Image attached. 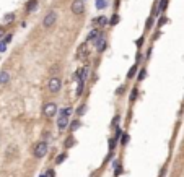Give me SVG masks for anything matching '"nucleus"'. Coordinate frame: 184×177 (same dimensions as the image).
<instances>
[{"instance_id":"20","label":"nucleus","mask_w":184,"mask_h":177,"mask_svg":"<svg viewBox=\"0 0 184 177\" xmlns=\"http://www.w3.org/2000/svg\"><path fill=\"white\" fill-rule=\"evenodd\" d=\"M145 76H147V70H145V68H142V70L139 72V76H137V80H139V81H142Z\"/></svg>"},{"instance_id":"13","label":"nucleus","mask_w":184,"mask_h":177,"mask_svg":"<svg viewBox=\"0 0 184 177\" xmlns=\"http://www.w3.org/2000/svg\"><path fill=\"white\" fill-rule=\"evenodd\" d=\"M166 5H168V0H160V3H158V7H156V10H155V13L158 15V13H161L165 8H166Z\"/></svg>"},{"instance_id":"9","label":"nucleus","mask_w":184,"mask_h":177,"mask_svg":"<svg viewBox=\"0 0 184 177\" xmlns=\"http://www.w3.org/2000/svg\"><path fill=\"white\" fill-rule=\"evenodd\" d=\"M93 25H96V26H106V25H109V20H108L106 17H96V18H93Z\"/></svg>"},{"instance_id":"6","label":"nucleus","mask_w":184,"mask_h":177,"mask_svg":"<svg viewBox=\"0 0 184 177\" xmlns=\"http://www.w3.org/2000/svg\"><path fill=\"white\" fill-rule=\"evenodd\" d=\"M70 122H69V115H59L57 119V128L60 130V132H64L65 128H69Z\"/></svg>"},{"instance_id":"28","label":"nucleus","mask_w":184,"mask_h":177,"mask_svg":"<svg viewBox=\"0 0 184 177\" xmlns=\"http://www.w3.org/2000/svg\"><path fill=\"white\" fill-rule=\"evenodd\" d=\"M166 21H168V18H166V17H161V18L158 20V26H163L165 23H166Z\"/></svg>"},{"instance_id":"34","label":"nucleus","mask_w":184,"mask_h":177,"mask_svg":"<svg viewBox=\"0 0 184 177\" xmlns=\"http://www.w3.org/2000/svg\"><path fill=\"white\" fill-rule=\"evenodd\" d=\"M46 177H54V171L52 169H49V171L46 172Z\"/></svg>"},{"instance_id":"29","label":"nucleus","mask_w":184,"mask_h":177,"mask_svg":"<svg viewBox=\"0 0 184 177\" xmlns=\"http://www.w3.org/2000/svg\"><path fill=\"white\" fill-rule=\"evenodd\" d=\"M5 49H7V42L0 41V52H5Z\"/></svg>"},{"instance_id":"1","label":"nucleus","mask_w":184,"mask_h":177,"mask_svg":"<svg viewBox=\"0 0 184 177\" xmlns=\"http://www.w3.org/2000/svg\"><path fill=\"white\" fill-rule=\"evenodd\" d=\"M47 149H49V146H47V141H44V140L37 141L36 146H34V149H33L34 158H44L46 154H47Z\"/></svg>"},{"instance_id":"21","label":"nucleus","mask_w":184,"mask_h":177,"mask_svg":"<svg viewBox=\"0 0 184 177\" xmlns=\"http://www.w3.org/2000/svg\"><path fill=\"white\" fill-rule=\"evenodd\" d=\"M75 145V138L74 136H69V140H67V143H65V148H70V146H74Z\"/></svg>"},{"instance_id":"30","label":"nucleus","mask_w":184,"mask_h":177,"mask_svg":"<svg viewBox=\"0 0 184 177\" xmlns=\"http://www.w3.org/2000/svg\"><path fill=\"white\" fill-rule=\"evenodd\" d=\"M116 141H117V140H114V138H111V140H109V149H114Z\"/></svg>"},{"instance_id":"23","label":"nucleus","mask_w":184,"mask_h":177,"mask_svg":"<svg viewBox=\"0 0 184 177\" xmlns=\"http://www.w3.org/2000/svg\"><path fill=\"white\" fill-rule=\"evenodd\" d=\"M117 21H119V17H117V15H112V18H111V21H109V25L111 26H116V25H117Z\"/></svg>"},{"instance_id":"14","label":"nucleus","mask_w":184,"mask_h":177,"mask_svg":"<svg viewBox=\"0 0 184 177\" xmlns=\"http://www.w3.org/2000/svg\"><path fill=\"white\" fill-rule=\"evenodd\" d=\"M82 127V122H80V120L78 119H75L74 122H70V125H69V128L70 130H72V132H75V130H78V128Z\"/></svg>"},{"instance_id":"18","label":"nucleus","mask_w":184,"mask_h":177,"mask_svg":"<svg viewBox=\"0 0 184 177\" xmlns=\"http://www.w3.org/2000/svg\"><path fill=\"white\" fill-rule=\"evenodd\" d=\"M139 96V88H132V93H131V103H134L135 99Z\"/></svg>"},{"instance_id":"19","label":"nucleus","mask_w":184,"mask_h":177,"mask_svg":"<svg viewBox=\"0 0 184 177\" xmlns=\"http://www.w3.org/2000/svg\"><path fill=\"white\" fill-rule=\"evenodd\" d=\"M13 20H15V15H13V13H8V15H5V17H3L5 23H12Z\"/></svg>"},{"instance_id":"27","label":"nucleus","mask_w":184,"mask_h":177,"mask_svg":"<svg viewBox=\"0 0 184 177\" xmlns=\"http://www.w3.org/2000/svg\"><path fill=\"white\" fill-rule=\"evenodd\" d=\"M85 111H86V106H85V104H82V106H80V109L77 111V114L78 115H83V112H85Z\"/></svg>"},{"instance_id":"33","label":"nucleus","mask_w":184,"mask_h":177,"mask_svg":"<svg viewBox=\"0 0 184 177\" xmlns=\"http://www.w3.org/2000/svg\"><path fill=\"white\" fill-rule=\"evenodd\" d=\"M119 120H121V117H119V115H116L114 119H112V127H114L116 124H119Z\"/></svg>"},{"instance_id":"7","label":"nucleus","mask_w":184,"mask_h":177,"mask_svg":"<svg viewBox=\"0 0 184 177\" xmlns=\"http://www.w3.org/2000/svg\"><path fill=\"white\" fill-rule=\"evenodd\" d=\"M93 44L96 45V50H98V52H104V49H106V37H104V34H99L98 39H96Z\"/></svg>"},{"instance_id":"25","label":"nucleus","mask_w":184,"mask_h":177,"mask_svg":"<svg viewBox=\"0 0 184 177\" xmlns=\"http://www.w3.org/2000/svg\"><path fill=\"white\" fill-rule=\"evenodd\" d=\"M65 158H67V154H65V153H62L60 156L56 159V163H57V164H60V163H64V159H65Z\"/></svg>"},{"instance_id":"4","label":"nucleus","mask_w":184,"mask_h":177,"mask_svg":"<svg viewBox=\"0 0 184 177\" xmlns=\"http://www.w3.org/2000/svg\"><path fill=\"white\" fill-rule=\"evenodd\" d=\"M70 10L74 15H82L85 12V0H74L70 5Z\"/></svg>"},{"instance_id":"8","label":"nucleus","mask_w":184,"mask_h":177,"mask_svg":"<svg viewBox=\"0 0 184 177\" xmlns=\"http://www.w3.org/2000/svg\"><path fill=\"white\" fill-rule=\"evenodd\" d=\"M88 50H86V44H82L80 47H78V52H77V59H80V60H85L86 57H88Z\"/></svg>"},{"instance_id":"32","label":"nucleus","mask_w":184,"mask_h":177,"mask_svg":"<svg viewBox=\"0 0 184 177\" xmlns=\"http://www.w3.org/2000/svg\"><path fill=\"white\" fill-rule=\"evenodd\" d=\"M151 26H153V18H148L147 20V29H150Z\"/></svg>"},{"instance_id":"2","label":"nucleus","mask_w":184,"mask_h":177,"mask_svg":"<svg viewBox=\"0 0 184 177\" xmlns=\"http://www.w3.org/2000/svg\"><path fill=\"white\" fill-rule=\"evenodd\" d=\"M47 90L52 93V94H57L59 91L62 90V81L59 76H51L49 80H47Z\"/></svg>"},{"instance_id":"22","label":"nucleus","mask_w":184,"mask_h":177,"mask_svg":"<svg viewBox=\"0 0 184 177\" xmlns=\"http://www.w3.org/2000/svg\"><path fill=\"white\" fill-rule=\"evenodd\" d=\"M59 114H60V115H70V114H72V107H65V109H62Z\"/></svg>"},{"instance_id":"31","label":"nucleus","mask_w":184,"mask_h":177,"mask_svg":"<svg viewBox=\"0 0 184 177\" xmlns=\"http://www.w3.org/2000/svg\"><path fill=\"white\" fill-rule=\"evenodd\" d=\"M12 39H13V34H7V36H5V39H3V42H7V44H8Z\"/></svg>"},{"instance_id":"3","label":"nucleus","mask_w":184,"mask_h":177,"mask_svg":"<svg viewBox=\"0 0 184 177\" xmlns=\"http://www.w3.org/2000/svg\"><path fill=\"white\" fill-rule=\"evenodd\" d=\"M56 21H57V12L51 10V12L44 17V20H42V26H44L46 29H47V28H52V26L56 25Z\"/></svg>"},{"instance_id":"5","label":"nucleus","mask_w":184,"mask_h":177,"mask_svg":"<svg viewBox=\"0 0 184 177\" xmlns=\"http://www.w3.org/2000/svg\"><path fill=\"white\" fill-rule=\"evenodd\" d=\"M42 111H44L46 117H49V119H51V117H54V115L59 112V109H57V104L51 101V103H46L44 104V109H42Z\"/></svg>"},{"instance_id":"24","label":"nucleus","mask_w":184,"mask_h":177,"mask_svg":"<svg viewBox=\"0 0 184 177\" xmlns=\"http://www.w3.org/2000/svg\"><path fill=\"white\" fill-rule=\"evenodd\" d=\"M129 138H131V136L127 135V133H124V135L121 136V143H122V145H127V143H129Z\"/></svg>"},{"instance_id":"15","label":"nucleus","mask_w":184,"mask_h":177,"mask_svg":"<svg viewBox=\"0 0 184 177\" xmlns=\"http://www.w3.org/2000/svg\"><path fill=\"white\" fill-rule=\"evenodd\" d=\"M83 88H85V81H83V80H80V81H78V85H77V91H75V93H77V96H82L83 94Z\"/></svg>"},{"instance_id":"10","label":"nucleus","mask_w":184,"mask_h":177,"mask_svg":"<svg viewBox=\"0 0 184 177\" xmlns=\"http://www.w3.org/2000/svg\"><path fill=\"white\" fill-rule=\"evenodd\" d=\"M99 34H101V33H99L98 29H91L90 33H88V36H86V41H88V42H94L96 39H98Z\"/></svg>"},{"instance_id":"12","label":"nucleus","mask_w":184,"mask_h":177,"mask_svg":"<svg viewBox=\"0 0 184 177\" xmlns=\"http://www.w3.org/2000/svg\"><path fill=\"white\" fill-rule=\"evenodd\" d=\"M36 8H37V0H29L28 3H26V12L28 13L36 12Z\"/></svg>"},{"instance_id":"17","label":"nucleus","mask_w":184,"mask_h":177,"mask_svg":"<svg viewBox=\"0 0 184 177\" xmlns=\"http://www.w3.org/2000/svg\"><path fill=\"white\" fill-rule=\"evenodd\" d=\"M135 73H137V65H134V67L131 68V70L127 72V78H129V80H131V78H134V76H135Z\"/></svg>"},{"instance_id":"35","label":"nucleus","mask_w":184,"mask_h":177,"mask_svg":"<svg viewBox=\"0 0 184 177\" xmlns=\"http://www.w3.org/2000/svg\"><path fill=\"white\" fill-rule=\"evenodd\" d=\"M0 37H5V28L0 26Z\"/></svg>"},{"instance_id":"26","label":"nucleus","mask_w":184,"mask_h":177,"mask_svg":"<svg viewBox=\"0 0 184 177\" xmlns=\"http://www.w3.org/2000/svg\"><path fill=\"white\" fill-rule=\"evenodd\" d=\"M121 136H122V130H121V128L117 127V130H116V135H114V140H117V141H119V138H121Z\"/></svg>"},{"instance_id":"11","label":"nucleus","mask_w":184,"mask_h":177,"mask_svg":"<svg viewBox=\"0 0 184 177\" xmlns=\"http://www.w3.org/2000/svg\"><path fill=\"white\" fill-rule=\"evenodd\" d=\"M8 81H10V72L7 70L0 72V85H7Z\"/></svg>"},{"instance_id":"36","label":"nucleus","mask_w":184,"mask_h":177,"mask_svg":"<svg viewBox=\"0 0 184 177\" xmlns=\"http://www.w3.org/2000/svg\"><path fill=\"white\" fill-rule=\"evenodd\" d=\"M39 177H46V174H41V176H39Z\"/></svg>"},{"instance_id":"16","label":"nucleus","mask_w":184,"mask_h":177,"mask_svg":"<svg viewBox=\"0 0 184 177\" xmlns=\"http://www.w3.org/2000/svg\"><path fill=\"white\" fill-rule=\"evenodd\" d=\"M94 5H96V8H98V10H103L104 7H108V2H106V0H96V3H94Z\"/></svg>"}]
</instances>
